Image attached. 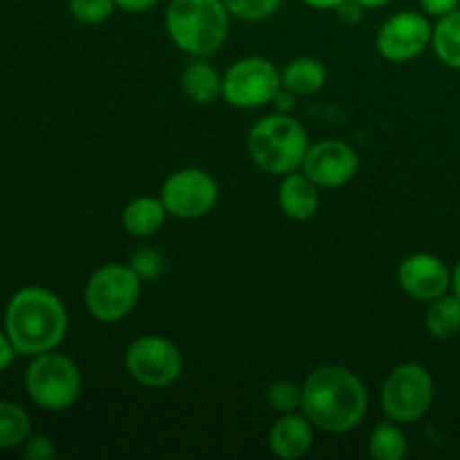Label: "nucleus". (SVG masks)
Here are the masks:
<instances>
[{"label":"nucleus","mask_w":460,"mask_h":460,"mask_svg":"<svg viewBox=\"0 0 460 460\" xmlns=\"http://www.w3.org/2000/svg\"><path fill=\"white\" fill-rule=\"evenodd\" d=\"M368 409V391L353 371L344 367H319L305 377L304 402L305 413L314 429L326 434H346L362 425Z\"/></svg>","instance_id":"obj_1"},{"label":"nucleus","mask_w":460,"mask_h":460,"mask_svg":"<svg viewBox=\"0 0 460 460\" xmlns=\"http://www.w3.org/2000/svg\"><path fill=\"white\" fill-rule=\"evenodd\" d=\"M4 332L18 355L48 353L66 340L67 310L48 288H22L4 308Z\"/></svg>","instance_id":"obj_2"},{"label":"nucleus","mask_w":460,"mask_h":460,"mask_svg":"<svg viewBox=\"0 0 460 460\" xmlns=\"http://www.w3.org/2000/svg\"><path fill=\"white\" fill-rule=\"evenodd\" d=\"M229 18L223 0H171L164 22L175 48L207 58L227 40Z\"/></svg>","instance_id":"obj_3"},{"label":"nucleus","mask_w":460,"mask_h":460,"mask_svg":"<svg viewBox=\"0 0 460 460\" xmlns=\"http://www.w3.org/2000/svg\"><path fill=\"white\" fill-rule=\"evenodd\" d=\"M308 148V133L288 112L263 117L252 126L247 135V151L252 162L265 173H295L304 164Z\"/></svg>","instance_id":"obj_4"},{"label":"nucleus","mask_w":460,"mask_h":460,"mask_svg":"<svg viewBox=\"0 0 460 460\" xmlns=\"http://www.w3.org/2000/svg\"><path fill=\"white\" fill-rule=\"evenodd\" d=\"M81 389H84V377L75 359L54 350L31 358L25 371V391L39 409L52 413L66 411L75 407Z\"/></svg>","instance_id":"obj_5"},{"label":"nucleus","mask_w":460,"mask_h":460,"mask_svg":"<svg viewBox=\"0 0 460 460\" xmlns=\"http://www.w3.org/2000/svg\"><path fill=\"white\" fill-rule=\"evenodd\" d=\"M142 281L144 279L135 272L133 265H102L85 283V308L102 323L121 322L137 305L142 296Z\"/></svg>","instance_id":"obj_6"},{"label":"nucleus","mask_w":460,"mask_h":460,"mask_svg":"<svg viewBox=\"0 0 460 460\" xmlns=\"http://www.w3.org/2000/svg\"><path fill=\"white\" fill-rule=\"evenodd\" d=\"M434 377L422 364L404 362L386 376L382 385V411L398 425H413L434 404Z\"/></svg>","instance_id":"obj_7"},{"label":"nucleus","mask_w":460,"mask_h":460,"mask_svg":"<svg viewBox=\"0 0 460 460\" xmlns=\"http://www.w3.org/2000/svg\"><path fill=\"white\" fill-rule=\"evenodd\" d=\"M124 364L128 376L146 389H166L184 371V358L178 346L162 335H142L126 349Z\"/></svg>","instance_id":"obj_8"},{"label":"nucleus","mask_w":460,"mask_h":460,"mask_svg":"<svg viewBox=\"0 0 460 460\" xmlns=\"http://www.w3.org/2000/svg\"><path fill=\"white\" fill-rule=\"evenodd\" d=\"M281 88V72L263 57L241 58L223 76V99L243 111L272 103Z\"/></svg>","instance_id":"obj_9"},{"label":"nucleus","mask_w":460,"mask_h":460,"mask_svg":"<svg viewBox=\"0 0 460 460\" xmlns=\"http://www.w3.org/2000/svg\"><path fill=\"white\" fill-rule=\"evenodd\" d=\"M160 198L169 216L196 220L209 214L218 202V182L205 169H180L164 180Z\"/></svg>","instance_id":"obj_10"},{"label":"nucleus","mask_w":460,"mask_h":460,"mask_svg":"<svg viewBox=\"0 0 460 460\" xmlns=\"http://www.w3.org/2000/svg\"><path fill=\"white\" fill-rule=\"evenodd\" d=\"M434 39V25L425 12H400L377 31V52L391 63H407L420 57Z\"/></svg>","instance_id":"obj_11"},{"label":"nucleus","mask_w":460,"mask_h":460,"mask_svg":"<svg viewBox=\"0 0 460 460\" xmlns=\"http://www.w3.org/2000/svg\"><path fill=\"white\" fill-rule=\"evenodd\" d=\"M301 169L319 189H337L358 175L359 157L350 144L326 139L308 148Z\"/></svg>","instance_id":"obj_12"},{"label":"nucleus","mask_w":460,"mask_h":460,"mask_svg":"<svg viewBox=\"0 0 460 460\" xmlns=\"http://www.w3.org/2000/svg\"><path fill=\"white\" fill-rule=\"evenodd\" d=\"M398 281L411 299L429 304L452 290V270L440 256L418 252L400 263Z\"/></svg>","instance_id":"obj_13"},{"label":"nucleus","mask_w":460,"mask_h":460,"mask_svg":"<svg viewBox=\"0 0 460 460\" xmlns=\"http://www.w3.org/2000/svg\"><path fill=\"white\" fill-rule=\"evenodd\" d=\"M270 449L281 460L304 458L314 443V425L305 413H281L268 434Z\"/></svg>","instance_id":"obj_14"},{"label":"nucleus","mask_w":460,"mask_h":460,"mask_svg":"<svg viewBox=\"0 0 460 460\" xmlns=\"http://www.w3.org/2000/svg\"><path fill=\"white\" fill-rule=\"evenodd\" d=\"M319 187L305 173L283 175L279 184V207L292 220H310L319 211Z\"/></svg>","instance_id":"obj_15"},{"label":"nucleus","mask_w":460,"mask_h":460,"mask_svg":"<svg viewBox=\"0 0 460 460\" xmlns=\"http://www.w3.org/2000/svg\"><path fill=\"white\" fill-rule=\"evenodd\" d=\"M166 216H169V211H166L162 198L139 196L124 207L121 223H124V229L130 236L146 238L160 232Z\"/></svg>","instance_id":"obj_16"},{"label":"nucleus","mask_w":460,"mask_h":460,"mask_svg":"<svg viewBox=\"0 0 460 460\" xmlns=\"http://www.w3.org/2000/svg\"><path fill=\"white\" fill-rule=\"evenodd\" d=\"M326 67L313 57H299L281 70V85L295 97H310L326 85Z\"/></svg>","instance_id":"obj_17"},{"label":"nucleus","mask_w":460,"mask_h":460,"mask_svg":"<svg viewBox=\"0 0 460 460\" xmlns=\"http://www.w3.org/2000/svg\"><path fill=\"white\" fill-rule=\"evenodd\" d=\"M182 88L191 102L207 106L216 97H223V76L205 61V57H193L182 72Z\"/></svg>","instance_id":"obj_18"},{"label":"nucleus","mask_w":460,"mask_h":460,"mask_svg":"<svg viewBox=\"0 0 460 460\" xmlns=\"http://www.w3.org/2000/svg\"><path fill=\"white\" fill-rule=\"evenodd\" d=\"M425 328L434 340H452L460 332V299L456 295H443L429 301L425 314Z\"/></svg>","instance_id":"obj_19"},{"label":"nucleus","mask_w":460,"mask_h":460,"mask_svg":"<svg viewBox=\"0 0 460 460\" xmlns=\"http://www.w3.org/2000/svg\"><path fill=\"white\" fill-rule=\"evenodd\" d=\"M431 48L443 66L460 70V7L456 12L438 18V22L434 25Z\"/></svg>","instance_id":"obj_20"},{"label":"nucleus","mask_w":460,"mask_h":460,"mask_svg":"<svg viewBox=\"0 0 460 460\" xmlns=\"http://www.w3.org/2000/svg\"><path fill=\"white\" fill-rule=\"evenodd\" d=\"M31 436V418L18 402L0 400V449L22 447Z\"/></svg>","instance_id":"obj_21"},{"label":"nucleus","mask_w":460,"mask_h":460,"mask_svg":"<svg viewBox=\"0 0 460 460\" xmlns=\"http://www.w3.org/2000/svg\"><path fill=\"white\" fill-rule=\"evenodd\" d=\"M368 454L376 460H404L409 456V440L394 420L380 422L368 436Z\"/></svg>","instance_id":"obj_22"},{"label":"nucleus","mask_w":460,"mask_h":460,"mask_svg":"<svg viewBox=\"0 0 460 460\" xmlns=\"http://www.w3.org/2000/svg\"><path fill=\"white\" fill-rule=\"evenodd\" d=\"M268 404L279 413H292L299 411L301 402H304V386L290 380H277L268 386Z\"/></svg>","instance_id":"obj_23"},{"label":"nucleus","mask_w":460,"mask_h":460,"mask_svg":"<svg viewBox=\"0 0 460 460\" xmlns=\"http://www.w3.org/2000/svg\"><path fill=\"white\" fill-rule=\"evenodd\" d=\"M227 12L234 18H241L247 22H259L274 16L281 9L283 0H223Z\"/></svg>","instance_id":"obj_24"},{"label":"nucleus","mask_w":460,"mask_h":460,"mask_svg":"<svg viewBox=\"0 0 460 460\" xmlns=\"http://www.w3.org/2000/svg\"><path fill=\"white\" fill-rule=\"evenodd\" d=\"M70 16L84 25H102L115 13V0H70Z\"/></svg>","instance_id":"obj_25"},{"label":"nucleus","mask_w":460,"mask_h":460,"mask_svg":"<svg viewBox=\"0 0 460 460\" xmlns=\"http://www.w3.org/2000/svg\"><path fill=\"white\" fill-rule=\"evenodd\" d=\"M57 456V445H54V440L45 434H31L30 438L22 443V458L27 460H54Z\"/></svg>","instance_id":"obj_26"},{"label":"nucleus","mask_w":460,"mask_h":460,"mask_svg":"<svg viewBox=\"0 0 460 460\" xmlns=\"http://www.w3.org/2000/svg\"><path fill=\"white\" fill-rule=\"evenodd\" d=\"M135 272L146 281V279H155L157 274L162 272V256L153 250H139L137 254L133 256Z\"/></svg>","instance_id":"obj_27"},{"label":"nucleus","mask_w":460,"mask_h":460,"mask_svg":"<svg viewBox=\"0 0 460 460\" xmlns=\"http://www.w3.org/2000/svg\"><path fill=\"white\" fill-rule=\"evenodd\" d=\"M420 7L427 16L443 18L447 13L456 12L460 7V0H420Z\"/></svg>","instance_id":"obj_28"},{"label":"nucleus","mask_w":460,"mask_h":460,"mask_svg":"<svg viewBox=\"0 0 460 460\" xmlns=\"http://www.w3.org/2000/svg\"><path fill=\"white\" fill-rule=\"evenodd\" d=\"M16 355H18V350L13 349L9 335L4 331H0V373L7 371V368L12 367L13 359H16Z\"/></svg>","instance_id":"obj_29"},{"label":"nucleus","mask_w":460,"mask_h":460,"mask_svg":"<svg viewBox=\"0 0 460 460\" xmlns=\"http://www.w3.org/2000/svg\"><path fill=\"white\" fill-rule=\"evenodd\" d=\"M160 0H115L117 9H124L128 13H144L153 9Z\"/></svg>","instance_id":"obj_30"},{"label":"nucleus","mask_w":460,"mask_h":460,"mask_svg":"<svg viewBox=\"0 0 460 460\" xmlns=\"http://www.w3.org/2000/svg\"><path fill=\"white\" fill-rule=\"evenodd\" d=\"M304 4L313 9H322V12H328V9H340L346 0H301Z\"/></svg>","instance_id":"obj_31"},{"label":"nucleus","mask_w":460,"mask_h":460,"mask_svg":"<svg viewBox=\"0 0 460 460\" xmlns=\"http://www.w3.org/2000/svg\"><path fill=\"white\" fill-rule=\"evenodd\" d=\"M274 102H277V106L281 108V111H290V108L295 106V94L288 93L286 88H281L277 97H274Z\"/></svg>","instance_id":"obj_32"},{"label":"nucleus","mask_w":460,"mask_h":460,"mask_svg":"<svg viewBox=\"0 0 460 460\" xmlns=\"http://www.w3.org/2000/svg\"><path fill=\"white\" fill-rule=\"evenodd\" d=\"M355 3H358L362 9H382L389 3H394V0H355Z\"/></svg>","instance_id":"obj_33"},{"label":"nucleus","mask_w":460,"mask_h":460,"mask_svg":"<svg viewBox=\"0 0 460 460\" xmlns=\"http://www.w3.org/2000/svg\"><path fill=\"white\" fill-rule=\"evenodd\" d=\"M452 292L460 299V261L456 263V268L452 270Z\"/></svg>","instance_id":"obj_34"}]
</instances>
